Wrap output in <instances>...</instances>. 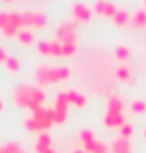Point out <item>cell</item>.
Masks as SVG:
<instances>
[{"instance_id":"cell-4","label":"cell","mask_w":146,"mask_h":153,"mask_svg":"<svg viewBox=\"0 0 146 153\" xmlns=\"http://www.w3.org/2000/svg\"><path fill=\"white\" fill-rule=\"evenodd\" d=\"M69 105H70V98H69V91H61L55 96V102L52 105L54 111V124H61L67 120V113H69Z\"/></svg>"},{"instance_id":"cell-10","label":"cell","mask_w":146,"mask_h":153,"mask_svg":"<svg viewBox=\"0 0 146 153\" xmlns=\"http://www.w3.org/2000/svg\"><path fill=\"white\" fill-rule=\"evenodd\" d=\"M50 148H52V137L48 135V131L39 133L35 142H33V149H35V153H46Z\"/></svg>"},{"instance_id":"cell-25","label":"cell","mask_w":146,"mask_h":153,"mask_svg":"<svg viewBox=\"0 0 146 153\" xmlns=\"http://www.w3.org/2000/svg\"><path fill=\"white\" fill-rule=\"evenodd\" d=\"M50 57H63V45H61V41H58V39L50 41Z\"/></svg>"},{"instance_id":"cell-8","label":"cell","mask_w":146,"mask_h":153,"mask_svg":"<svg viewBox=\"0 0 146 153\" xmlns=\"http://www.w3.org/2000/svg\"><path fill=\"white\" fill-rule=\"evenodd\" d=\"M126 124V116L124 113H117V111H106L104 114V126L107 129H120Z\"/></svg>"},{"instance_id":"cell-22","label":"cell","mask_w":146,"mask_h":153,"mask_svg":"<svg viewBox=\"0 0 146 153\" xmlns=\"http://www.w3.org/2000/svg\"><path fill=\"white\" fill-rule=\"evenodd\" d=\"M118 137L120 138H126V140H131L133 137H135V126L130 124V122H126L124 126L118 129Z\"/></svg>"},{"instance_id":"cell-9","label":"cell","mask_w":146,"mask_h":153,"mask_svg":"<svg viewBox=\"0 0 146 153\" xmlns=\"http://www.w3.org/2000/svg\"><path fill=\"white\" fill-rule=\"evenodd\" d=\"M33 79H35V85L39 87V89H44V87L52 85V81H50V67L48 65H41V67H37L35 72H33Z\"/></svg>"},{"instance_id":"cell-14","label":"cell","mask_w":146,"mask_h":153,"mask_svg":"<svg viewBox=\"0 0 146 153\" xmlns=\"http://www.w3.org/2000/svg\"><path fill=\"white\" fill-rule=\"evenodd\" d=\"M15 39H17L19 45L30 46V45H33V42H35V33H33V30H30V28H22L19 33H17Z\"/></svg>"},{"instance_id":"cell-34","label":"cell","mask_w":146,"mask_h":153,"mask_svg":"<svg viewBox=\"0 0 146 153\" xmlns=\"http://www.w3.org/2000/svg\"><path fill=\"white\" fill-rule=\"evenodd\" d=\"M46 153H58V151H55V149H54V148H50V149H48V151H46Z\"/></svg>"},{"instance_id":"cell-31","label":"cell","mask_w":146,"mask_h":153,"mask_svg":"<svg viewBox=\"0 0 146 153\" xmlns=\"http://www.w3.org/2000/svg\"><path fill=\"white\" fill-rule=\"evenodd\" d=\"M72 153H85V149H83V148H78V149H74Z\"/></svg>"},{"instance_id":"cell-7","label":"cell","mask_w":146,"mask_h":153,"mask_svg":"<svg viewBox=\"0 0 146 153\" xmlns=\"http://www.w3.org/2000/svg\"><path fill=\"white\" fill-rule=\"evenodd\" d=\"M93 17V7H89L85 2H76L72 6V19L74 22H87Z\"/></svg>"},{"instance_id":"cell-15","label":"cell","mask_w":146,"mask_h":153,"mask_svg":"<svg viewBox=\"0 0 146 153\" xmlns=\"http://www.w3.org/2000/svg\"><path fill=\"white\" fill-rule=\"evenodd\" d=\"M111 151H113V153H133L131 140H126V138L118 137L113 144H111Z\"/></svg>"},{"instance_id":"cell-23","label":"cell","mask_w":146,"mask_h":153,"mask_svg":"<svg viewBox=\"0 0 146 153\" xmlns=\"http://www.w3.org/2000/svg\"><path fill=\"white\" fill-rule=\"evenodd\" d=\"M20 67H22V61H20V57H17V56H9V59L6 61V68H7V72H11V74H17V72L20 70Z\"/></svg>"},{"instance_id":"cell-3","label":"cell","mask_w":146,"mask_h":153,"mask_svg":"<svg viewBox=\"0 0 146 153\" xmlns=\"http://www.w3.org/2000/svg\"><path fill=\"white\" fill-rule=\"evenodd\" d=\"M54 124V111L52 107H39L26 118V127L35 133H44Z\"/></svg>"},{"instance_id":"cell-27","label":"cell","mask_w":146,"mask_h":153,"mask_svg":"<svg viewBox=\"0 0 146 153\" xmlns=\"http://www.w3.org/2000/svg\"><path fill=\"white\" fill-rule=\"evenodd\" d=\"M63 45V57H72L78 50V42H61Z\"/></svg>"},{"instance_id":"cell-26","label":"cell","mask_w":146,"mask_h":153,"mask_svg":"<svg viewBox=\"0 0 146 153\" xmlns=\"http://www.w3.org/2000/svg\"><path fill=\"white\" fill-rule=\"evenodd\" d=\"M78 138H80V142L85 146V144H91V142H94L96 140V137H94V133L91 129H87V127H83L82 131H80V135H78Z\"/></svg>"},{"instance_id":"cell-29","label":"cell","mask_w":146,"mask_h":153,"mask_svg":"<svg viewBox=\"0 0 146 153\" xmlns=\"http://www.w3.org/2000/svg\"><path fill=\"white\" fill-rule=\"evenodd\" d=\"M7 59H9V52H7V48L0 45V65H6Z\"/></svg>"},{"instance_id":"cell-35","label":"cell","mask_w":146,"mask_h":153,"mask_svg":"<svg viewBox=\"0 0 146 153\" xmlns=\"http://www.w3.org/2000/svg\"><path fill=\"white\" fill-rule=\"evenodd\" d=\"M142 9H146V0H142Z\"/></svg>"},{"instance_id":"cell-24","label":"cell","mask_w":146,"mask_h":153,"mask_svg":"<svg viewBox=\"0 0 146 153\" xmlns=\"http://www.w3.org/2000/svg\"><path fill=\"white\" fill-rule=\"evenodd\" d=\"M0 153H26V149L19 142H7V144L0 146Z\"/></svg>"},{"instance_id":"cell-16","label":"cell","mask_w":146,"mask_h":153,"mask_svg":"<svg viewBox=\"0 0 146 153\" xmlns=\"http://www.w3.org/2000/svg\"><path fill=\"white\" fill-rule=\"evenodd\" d=\"M130 19H131V15H130L128 9L118 7V11H117L115 17H113V22H115L118 28H126V26H130Z\"/></svg>"},{"instance_id":"cell-30","label":"cell","mask_w":146,"mask_h":153,"mask_svg":"<svg viewBox=\"0 0 146 153\" xmlns=\"http://www.w3.org/2000/svg\"><path fill=\"white\" fill-rule=\"evenodd\" d=\"M4 107H6V105H4V100H2V98H0V113L4 111Z\"/></svg>"},{"instance_id":"cell-6","label":"cell","mask_w":146,"mask_h":153,"mask_svg":"<svg viewBox=\"0 0 146 153\" xmlns=\"http://www.w3.org/2000/svg\"><path fill=\"white\" fill-rule=\"evenodd\" d=\"M117 11H118V6H115L113 2H109V0H96L94 6H93V13H96L100 17H111L113 19Z\"/></svg>"},{"instance_id":"cell-17","label":"cell","mask_w":146,"mask_h":153,"mask_svg":"<svg viewBox=\"0 0 146 153\" xmlns=\"http://www.w3.org/2000/svg\"><path fill=\"white\" fill-rule=\"evenodd\" d=\"M106 111H117V113H122V111H124V98L118 96V94L109 96V100H107V109H106Z\"/></svg>"},{"instance_id":"cell-11","label":"cell","mask_w":146,"mask_h":153,"mask_svg":"<svg viewBox=\"0 0 146 153\" xmlns=\"http://www.w3.org/2000/svg\"><path fill=\"white\" fill-rule=\"evenodd\" d=\"M70 78V67H50V81L52 83H59V81H67Z\"/></svg>"},{"instance_id":"cell-21","label":"cell","mask_w":146,"mask_h":153,"mask_svg":"<svg viewBox=\"0 0 146 153\" xmlns=\"http://www.w3.org/2000/svg\"><path fill=\"white\" fill-rule=\"evenodd\" d=\"M130 111H131L133 114H144V113H146V102L142 100V98H135V100H131Z\"/></svg>"},{"instance_id":"cell-1","label":"cell","mask_w":146,"mask_h":153,"mask_svg":"<svg viewBox=\"0 0 146 153\" xmlns=\"http://www.w3.org/2000/svg\"><path fill=\"white\" fill-rule=\"evenodd\" d=\"M13 100L19 107L30 109V111H37L39 107H43L44 100H46V94L39 87H31L28 83H19L13 89Z\"/></svg>"},{"instance_id":"cell-28","label":"cell","mask_w":146,"mask_h":153,"mask_svg":"<svg viewBox=\"0 0 146 153\" xmlns=\"http://www.w3.org/2000/svg\"><path fill=\"white\" fill-rule=\"evenodd\" d=\"M37 52L44 57H50V41H39L37 42Z\"/></svg>"},{"instance_id":"cell-13","label":"cell","mask_w":146,"mask_h":153,"mask_svg":"<svg viewBox=\"0 0 146 153\" xmlns=\"http://www.w3.org/2000/svg\"><path fill=\"white\" fill-rule=\"evenodd\" d=\"M130 26L133 30H144L146 28V9H137V11L131 13Z\"/></svg>"},{"instance_id":"cell-33","label":"cell","mask_w":146,"mask_h":153,"mask_svg":"<svg viewBox=\"0 0 146 153\" xmlns=\"http://www.w3.org/2000/svg\"><path fill=\"white\" fill-rule=\"evenodd\" d=\"M2 2H4V4H13L15 0H2Z\"/></svg>"},{"instance_id":"cell-12","label":"cell","mask_w":146,"mask_h":153,"mask_svg":"<svg viewBox=\"0 0 146 153\" xmlns=\"http://www.w3.org/2000/svg\"><path fill=\"white\" fill-rule=\"evenodd\" d=\"M115 76L118 81H128V83H135V78H133V72L130 68V65L120 63L118 67L115 68Z\"/></svg>"},{"instance_id":"cell-20","label":"cell","mask_w":146,"mask_h":153,"mask_svg":"<svg viewBox=\"0 0 146 153\" xmlns=\"http://www.w3.org/2000/svg\"><path fill=\"white\" fill-rule=\"evenodd\" d=\"M115 57H117L120 63H126V61L131 57V48L126 46V45H118V46H115Z\"/></svg>"},{"instance_id":"cell-19","label":"cell","mask_w":146,"mask_h":153,"mask_svg":"<svg viewBox=\"0 0 146 153\" xmlns=\"http://www.w3.org/2000/svg\"><path fill=\"white\" fill-rule=\"evenodd\" d=\"M69 98H70V103L76 105V107H85L87 105V96L82 94V92H78V91H74V89L69 91Z\"/></svg>"},{"instance_id":"cell-32","label":"cell","mask_w":146,"mask_h":153,"mask_svg":"<svg viewBox=\"0 0 146 153\" xmlns=\"http://www.w3.org/2000/svg\"><path fill=\"white\" fill-rule=\"evenodd\" d=\"M141 135H142V138H144V140H146V126H144V127H142V131H141Z\"/></svg>"},{"instance_id":"cell-18","label":"cell","mask_w":146,"mask_h":153,"mask_svg":"<svg viewBox=\"0 0 146 153\" xmlns=\"http://www.w3.org/2000/svg\"><path fill=\"white\" fill-rule=\"evenodd\" d=\"M48 26V15L43 9H33V28H46Z\"/></svg>"},{"instance_id":"cell-5","label":"cell","mask_w":146,"mask_h":153,"mask_svg":"<svg viewBox=\"0 0 146 153\" xmlns=\"http://www.w3.org/2000/svg\"><path fill=\"white\" fill-rule=\"evenodd\" d=\"M76 24L78 22H74V20H72V22L67 20V22L58 24V28H55V39L61 41V42H78Z\"/></svg>"},{"instance_id":"cell-2","label":"cell","mask_w":146,"mask_h":153,"mask_svg":"<svg viewBox=\"0 0 146 153\" xmlns=\"http://www.w3.org/2000/svg\"><path fill=\"white\" fill-rule=\"evenodd\" d=\"M22 28L20 9H0V33L6 39H15Z\"/></svg>"}]
</instances>
